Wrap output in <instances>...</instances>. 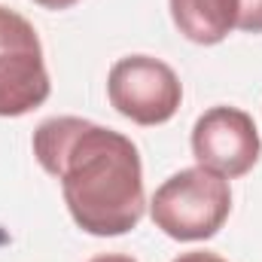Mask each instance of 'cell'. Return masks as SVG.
Masks as SVG:
<instances>
[{
	"instance_id": "9c48e42d",
	"label": "cell",
	"mask_w": 262,
	"mask_h": 262,
	"mask_svg": "<svg viewBox=\"0 0 262 262\" xmlns=\"http://www.w3.org/2000/svg\"><path fill=\"white\" fill-rule=\"evenodd\" d=\"M89 262H137L128 253H101V256H92Z\"/></svg>"
},
{
	"instance_id": "5b68a950",
	"label": "cell",
	"mask_w": 262,
	"mask_h": 262,
	"mask_svg": "<svg viewBox=\"0 0 262 262\" xmlns=\"http://www.w3.org/2000/svg\"><path fill=\"white\" fill-rule=\"evenodd\" d=\"M192 156L201 168L216 171L226 180H238L262 156L256 122L241 107H210L192 125Z\"/></svg>"
},
{
	"instance_id": "8992f818",
	"label": "cell",
	"mask_w": 262,
	"mask_h": 262,
	"mask_svg": "<svg viewBox=\"0 0 262 262\" xmlns=\"http://www.w3.org/2000/svg\"><path fill=\"white\" fill-rule=\"evenodd\" d=\"M177 31L198 46H216L238 28V0H168Z\"/></svg>"
},
{
	"instance_id": "277c9868",
	"label": "cell",
	"mask_w": 262,
	"mask_h": 262,
	"mask_svg": "<svg viewBox=\"0 0 262 262\" xmlns=\"http://www.w3.org/2000/svg\"><path fill=\"white\" fill-rule=\"evenodd\" d=\"M110 107L137 125H165L177 116L183 85L174 67L152 55H125L107 73Z\"/></svg>"
},
{
	"instance_id": "52a82bcc",
	"label": "cell",
	"mask_w": 262,
	"mask_h": 262,
	"mask_svg": "<svg viewBox=\"0 0 262 262\" xmlns=\"http://www.w3.org/2000/svg\"><path fill=\"white\" fill-rule=\"evenodd\" d=\"M238 28L262 34V0H238Z\"/></svg>"
},
{
	"instance_id": "30bf717a",
	"label": "cell",
	"mask_w": 262,
	"mask_h": 262,
	"mask_svg": "<svg viewBox=\"0 0 262 262\" xmlns=\"http://www.w3.org/2000/svg\"><path fill=\"white\" fill-rule=\"evenodd\" d=\"M34 3H40V6H46V9H70V6L79 3V0H34Z\"/></svg>"
},
{
	"instance_id": "6da1fadb",
	"label": "cell",
	"mask_w": 262,
	"mask_h": 262,
	"mask_svg": "<svg viewBox=\"0 0 262 262\" xmlns=\"http://www.w3.org/2000/svg\"><path fill=\"white\" fill-rule=\"evenodd\" d=\"M34 156L61 183L73 223L95 238L131 232L146 210L140 152L122 131L79 116H52L34 131Z\"/></svg>"
},
{
	"instance_id": "3957f363",
	"label": "cell",
	"mask_w": 262,
	"mask_h": 262,
	"mask_svg": "<svg viewBox=\"0 0 262 262\" xmlns=\"http://www.w3.org/2000/svg\"><path fill=\"white\" fill-rule=\"evenodd\" d=\"M49 92L52 82L34 25L0 6V116H25L46 104Z\"/></svg>"
},
{
	"instance_id": "7a4b0ae2",
	"label": "cell",
	"mask_w": 262,
	"mask_h": 262,
	"mask_svg": "<svg viewBox=\"0 0 262 262\" xmlns=\"http://www.w3.org/2000/svg\"><path fill=\"white\" fill-rule=\"evenodd\" d=\"M232 213L229 180L207 168H183L168 177L149 201V216L174 241H207Z\"/></svg>"
},
{
	"instance_id": "ba28073f",
	"label": "cell",
	"mask_w": 262,
	"mask_h": 262,
	"mask_svg": "<svg viewBox=\"0 0 262 262\" xmlns=\"http://www.w3.org/2000/svg\"><path fill=\"white\" fill-rule=\"evenodd\" d=\"M174 262H226L216 253H207V250H192V253H180Z\"/></svg>"
}]
</instances>
